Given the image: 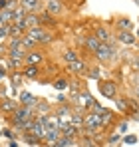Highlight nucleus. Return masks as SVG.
<instances>
[{
    "instance_id": "obj_1",
    "label": "nucleus",
    "mask_w": 139,
    "mask_h": 147,
    "mask_svg": "<svg viewBox=\"0 0 139 147\" xmlns=\"http://www.w3.org/2000/svg\"><path fill=\"white\" fill-rule=\"evenodd\" d=\"M103 129H105V125L99 119V113L95 109L86 111V115H84V131H88V135H97Z\"/></svg>"
},
{
    "instance_id": "obj_4",
    "label": "nucleus",
    "mask_w": 139,
    "mask_h": 147,
    "mask_svg": "<svg viewBox=\"0 0 139 147\" xmlns=\"http://www.w3.org/2000/svg\"><path fill=\"white\" fill-rule=\"evenodd\" d=\"M26 34H28V36H30V38H32V40H34L36 44H50V42L54 40V36H52V34L48 32L44 26H36V28H30V30H28Z\"/></svg>"
},
{
    "instance_id": "obj_26",
    "label": "nucleus",
    "mask_w": 139,
    "mask_h": 147,
    "mask_svg": "<svg viewBox=\"0 0 139 147\" xmlns=\"http://www.w3.org/2000/svg\"><path fill=\"white\" fill-rule=\"evenodd\" d=\"M62 56H64V62H66V64H72V62H76V60H80V58H78V52H76V50H64V54H62Z\"/></svg>"
},
{
    "instance_id": "obj_41",
    "label": "nucleus",
    "mask_w": 139,
    "mask_h": 147,
    "mask_svg": "<svg viewBox=\"0 0 139 147\" xmlns=\"http://www.w3.org/2000/svg\"><path fill=\"white\" fill-rule=\"evenodd\" d=\"M119 137H121L119 133H111L109 135V143H119Z\"/></svg>"
},
{
    "instance_id": "obj_34",
    "label": "nucleus",
    "mask_w": 139,
    "mask_h": 147,
    "mask_svg": "<svg viewBox=\"0 0 139 147\" xmlns=\"http://www.w3.org/2000/svg\"><path fill=\"white\" fill-rule=\"evenodd\" d=\"M24 141L30 143V145H40V143H42V141H40L38 137H34L32 133H24Z\"/></svg>"
},
{
    "instance_id": "obj_39",
    "label": "nucleus",
    "mask_w": 139,
    "mask_h": 147,
    "mask_svg": "<svg viewBox=\"0 0 139 147\" xmlns=\"http://www.w3.org/2000/svg\"><path fill=\"white\" fill-rule=\"evenodd\" d=\"M123 143H127V145L137 143V135H125V137H123Z\"/></svg>"
},
{
    "instance_id": "obj_32",
    "label": "nucleus",
    "mask_w": 139,
    "mask_h": 147,
    "mask_svg": "<svg viewBox=\"0 0 139 147\" xmlns=\"http://www.w3.org/2000/svg\"><path fill=\"white\" fill-rule=\"evenodd\" d=\"M74 141H76V139H72V137H64V135H62V137L56 141V145H54V147H72V145H74Z\"/></svg>"
},
{
    "instance_id": "obj_30",
    "label": "nucleus",
    "mask_w": 139,
    "mask_h": 147,
    "mask_svg": "<svg viewBox=\"0 0 139 147\" xmlns=\"http://www.w3.org/2000/svg\"><path fill=\"white\" fill-rule=\"evenodd\" d=\"M20 40H22V46H24L26 50H28V52H30V50H34L36 46H38V44H36V42H34V40H32V38L28 36V34H24Z\"/></svg>"
},
{
    "instance_id": "obj_15",
    "label": "nucleus",
    "mask_w": 139,
    "mask_h": 147,
    "mask_svg": "<svg viewBox=\"0 0 139 147\" xmlns=\"http://www.w3.org/2000/svg\"><path fill=\"white\" fill-rule=\"evenodd\" d=\"M34 119H36V117H34ZM28 133H32V135H34V137H38L40 141H44V137H46V125H44L42 121H38V119H36V121H34V125H32V129H30Z\"/></svg>"
},
{
    "instance_id": "obj_48",
    "label": "nucleus",
    "mask_w": 139,
    "mask_h": 147,
    "mask_svg": "<svg viewBox=\"0 0 139 147\" xmlns=\"http://www.w3.org/2000/svg\"><path fill=\"white\" fill-rule=\"evenodd\" d=\"M135 2H137V6H139V0H135Z\"/></svg>"
},
{
    "instance_id": "obj_6",
    "label": "nucleus",
    "mask_w": 139,
    "mask_h": 147,
    "mask_svg": "<svg viewBox=\"0 0 139 147\" xmlns=\"http://www.w3.org/2000/svg\"><path fill=\"white\" fill-rule=\"evenodd\" d=\"M20 6L28 14H40V12H44V0H20Z\"/></svg>"
},
{
    "instance_id": "obj_40",
    "label": "nucleus",
    "mask_w": 139,
    "mask_h": 147,
    "mask_svg": "<svg viewBox=\"0 0 139 147\" xmlns=\"http://www.w3.org/2000/svg\"><path fill=\"white\" fill-rule=\"evenodd\" d=\"M127 127H129V123H127V121H121L119 125H117V133H119V135H121V133H125V131H127Z\"/></svg>"
},
{
    "instance_id": "obj_22",
    "label": "nucleus",
    "mask_w": 139,
    "mask_h": 147,
    "mask_svg": "<svg viewBox=\"0 0 139 147\" xmlns=\"http://www.w3.org/2000/svg\"><path fill=\"white\" fill-rule=\"evenodd\" d=\"M113 101H115L117 109L121 111V113H129V98H113Z\"/></svg>"
},
{
    "instance_id": "obj_13",
    "label": "nucleus",
    "mask_w": 139,
    "mask_h": 147,
    "mask_svg": "<svg viewBox=\"0 0 139 147\" xmlns=\"http://www.w3.org/2000/svg\"><path fill=\"white\" fill-rule=\"evenodd\" d=\"M44 10H46V12H50L52 16L62 14V10H64L62 0H46V2H44Z\"/></svg>"
},
{
    "instance_id": "obj_44",
    "label": "nucleus",
    "mask_w": 139,
    "mask_h": 147,
    "mask_svg": "<svg viewBox=\"0 0 139 147\" xmlns=\"http://www.w3.org/2000/svg\"><path fill=\"white\" fill-rule=\"evenodd\" d=\"M4 8H8V0H0V10H4Z\"/></svg>"
},
{
    "instance_id": "obj_45",
    "label": "nucleus",
    "mask_w": 139,
    "mask_h": 147,
    "mask_svg": "<svg viewBox=\"0 0 139 147\" xmlns=\"http://www.w3.org/2000/svg\"><path fill=\"white\" fill-rule=\"evenodd\" d=\"M8 147H18V143H16V139H10V141H8Z\"/></svg>"
},
{
    "instance_id": "obj_47",
    "label": "nucleus",
    "mask_w": 139,
    "mask_h": 147,
    "mask_svg": "<svg viewBox=\"0 0 139 147\" xmlns=\"http://www.w3.org/2000/svg\"><path fill=\"white\" fill-rule=\"evenodd\" d=\"M135 38H137V40H139V28H137V32H135Z\"/></svg>"
},
{
    "instance_id": "obj_16",
    "label": "nucleus",
    "mask_w": 139,
    "mask_h": 147,
    "mask_svg": "<svg viewBox=\"0 0 139 147\" xmlns=\"http://www.w3.org/2000/svg\"><path fill=\"white\" fill-rule=\"evenodd\" d=\"M16 107H18V103H16L14 99H10V98L0 99V111H2V113H14Z\"/></svg>"
},
{
    "instance_id": "obj_27",
    "label": "nucleus",
    "mask_w": 139,
    "mask_h": 147,
    "mask_svg": "<svg viewBox=\"0 0 139 147\" xmlns=\"http://www.w3.org/2000/svg\"><path fill=\"white\" fill-rule=\"evenodd\" d=\"M26 14H28V12L24 10L22 6H18V8L14 10V16H12V24H16V22H22L24 18H26Z\"/></svg>"
},
{
    "instance_id": "obj_23",
    "label": "nucleus",
    "mask_w": 139,
    "mask_h": 147,
    "mask_svg": "<svg viewBox=\"0 0 139 147\" xmlns=\"http://www.w3.org/2000/svg\"><path fill=\"white\" fill-rule=\"evenodd\" d=\"M12 16H14L12 10H8V8L0 10V26H10L12 24Z\"/></svg>"
},
{
    "instance_id": "obj_38",
    "label": "nucleus",
    "mask_w": 139,
    "mask_h": 147,
    "mask_svg": "<svg viewBox=\"0 0 139 147\" xmlns=\"http://www.w3.org/2000/svg\"><path fill=\"white\" fill-rule=\"evenodd\" d=\"M0 135H4V137H6V139H8V141H10V139H14V137H16V135H14V131H12V129H2V131H0Z\"/></svg>"
},
{
    "instance_id": "obj_12",
    "label": "nucleus",
    "mask_w": 139,
    "mask_h": 147,
    "mask_svg": "<svg viewBox=\"0 0 139 147\" xmlns=\"http://www.w3.org/2000/svg\"><path fill=\"white\" fill-rule=\"evenodd\" d=\"M60 137H62V133H60L58 127H46V137H44V143H46V145L54 147Z\"/></svg>"
},
{
    "instance_id": "obj_24",
    "label": "nucleus",
    "mask_w": 139,
    "mask_h": 147,
    "mask_svg": "<svg viewBox=\"0 0 139 147\" xmlns=\"http://www.w3.org/2000/svg\"><path fill=\"white\" fill-rule=\"evenodd\" d=\"M26 26H28V30L30 28H36V26H42V20H40V14H26Z\"/></svg>"
},
{
    "instance_id": "obj_18",
    "label": "nucleus",
    "mask_w": 139,
    "mask_h": 147,
    "mask_svg": "<svg viewBox=\"0 0 139 147\" xmlns=\"http://www.w3.org/2000/svg\"><path fill=\"white\" fill-rule=\"evenodd\" d=\"M115 26L117 30H123V32H133V20L127 18V16H121L115 20Z\"/></svg>"
},
{
    "instance_id": "obj_11",
    "label": "nucleus",
    "mask_w": 139,
    "mask_h": 147,
    "mask_svg": "<svg viewBox=\"0 0 139 147\" xmlns=\"http://www.w3.org/2000/svg\"><path fill=\"white\" fill-rule=\"evenodd\" d=\"M115 40L121 42V44H125V46H135L137 44V38L133 36V32H123V30H117Z\"/></svg>"
},
{
    "instance_id": "obj_2",
    "label": "nucleus",
    "mask_w": 139,
    "mask_h": 147,
    "mask_svg": "<svg viewBox=\"0 0 139 147\" xmlns=\"http://www.w3.org/2000/svg\"><path fill=\"white\" fill-rule=\"evenodd\" d=\"M30 117H36V107L34 105H18L14 113H10V123L12 125H18V123H24Z\"/></svg>"
},
{
    "instance_id": "obj_43",
    "label": "nucleus",
    "mask_w": 139,
    "mask_h": 147,
    "mask_svg": "<svg viewBox=\"0 0 139 147\" xmlns=\"http://www.w3.org/2000/svg\"><path fill=\"white\" fill-rule=\"evenodd\" d=\"M4 78H6V68L0 66V80H4Z\"/></svg>"
},
{
    "instance_id": "obj_3",
    "label": "nucleus",
    "mask_w": 139,
    "mask_h": 147,
    "mask_svg": "<svg viewBox=\"0 0 139 147\" xmlns=\"http://www.w3.org/2000/svg\"><path fill=\"white\" fill-rule=\"evenodd\" d=\"M101 64H105V62H111V60H115L117 56H119V50L115 46H109V44H99V48L97 52L93 54Z\"/></svg>"
},
{
    "instance_id": "obj_5",
    "label": "nucleus",
    "mask_w": 139,
    "mask_h": 147,
    "mask_svg": "<svg viewBox=\"0 0 139 147\" xmlns=\"http://www.w3.org/2000/svg\"><path fill=\"white\" fill-rule=\"evenodd\" d=\"M97 90H99V94L103 98H107V99L117 98V84L113 80H99L97 82Z\"/></svg>"
},
{
    "instance_id": "obj_7",
    "label": "nucleus",
    "mask_w": 139,
    "mask_h": 147,
    "mask_svg": "<svg viewBox=\"0 0 139 147\" xmlns=\"http://www.w3.org/2000/svg\"><path fill=\"white\" fill-rule=\"evenodd\" d=\"M54 113L58 115V119H60V121H70V123H72L74 109H72V105H70V103H62V105H58Z\"/></svg>"
},
{
    "instance_id": "obj_42",
    "label": "nucleus",
    "mask_w": 139,
    "mask_h": 147,
    "mask_svg": "<svg viewBox=\"0 0 139 147\" xmlns=\"http://www.w3.org/2000/svg\"><path fill=\"white\" fill-rule=\"evenodd\" d=\"M56 101H58V105H62V103H70L68 99H66V96H64V94H60V96H58V99H56Z\"/></svg>"
},
{
    "instance_id": "obj_14",
    "label": "nucleus",
    "mask_w": 139,
    "mask_h": 147,
    "mask_svg": "<svg viewBox=\"0 0 139 147\" xmlns=\"http://www.w3.org/2000/svg\"><path fill=\"white\" fill-rule=\"evenodd\" d=\"M93 36L99 40V44H109V46H115V44H113V38H115V36H111V34L107 32V28H97Z\"/></svg>"
},
{
    "instance_id": "obj_8",
    "label": "nucleus",
    "mask_w": 139,
    "mask_h": 147,
    "mask_svg": "<svg viewBox=\"0 0 139 147\" xmlns=\"http://www.w3.org/2000/svg\"><path fill=\"white\" fill-rule=\"evenodd\" d=\"M93 103H95V99L92 98V94L86 90V92H80L78 94V105L82 107V109H86V111H90L93 107Z\"/></svg>"
},
{
    "instance_id": "obj_20",
    "label": "nucleus",
    "mask_w": 139,
    "mask_h": 147,
    "mask_svg": "<svg viewBox=\"0 0 139 147\" xmlns=\"http://www.w3.org/2000/svg\"><path fill=\"white\" fill-rule=\"evenodd\" d=\"M18 101H20V105H36L38 98H36V96H32L30 92H20Z\"/></svg>"
},
{
    "instance_id": "obj_19",
    "label": "nucleus",
    "mask_w": 139,
    "mask_h": 147,
    "mask_svg": "<svg viewBox=\"0 0 139 147\" xmlns=\"http://www.w3.org/2000/svg\"><path fill=\"white\" fill-rule=\"evenodd\" d=\"M68 70L72 74H88V66H86L84 60H76V62L68 64Z\"/></svg>"
},
{
    "instance_id": "obj_31",
    "label": "nucleus",
    "mask_w": 139,
    "mask_h": 147,
    "mask_svg": "<svg viewBox=\"0 0 139 147\" xmlns=\"http://www.w3.org/2000/svg\"><path fill=\"white\" fill-rule=\"evenodd\" d=\"M24 34H26V32H24L18 24H10V38H22Z\"/></svg>"
},
{
    "instance_id": "obj_28",
    "label": "nucleus",
    "mask_w": 139,
    "mask_h": 147,
    "mask_svg": "<svg viewBox=\"0 0 139 147\" xmlns=\"http://www.w3.org/2000/svg\"><path fill=\"white\" fill-rule=\"evenodd\" d=\"M68 84H70V82L66 80V78H58V80H54V82H52V86H54L58 92H64V90H68Z\"/></svg>"
},
{
    "instance_id": "obj_17",
    "label": "nucleus",
    "mask_w": 139,
    "mask_h": 147,
    "mask_svg": "<svg viewBox=\"0 0 139 147\" xmlns=\"http://www.w3.org/2000/svg\"><path fill=\"white\" fill-rule=\"evenodd\" d=\"M97 113H99V119H101V123H103L105 127H109V125L113 123V119H115V113H113L111 109H107V107H101Z\"/></svg>"
},
{
    "instance_id": "obj_21",
    "label": "nucleus",
    "mask_w": 139,
    "mask_h": 147,
    "mask_svg": "<svg viewBox=\"0 0 139 147\" xmlns=\"http://www.w3.org/2000/svg\"><path fill=\"white\" fill-rule=\"evenodd\" d=\"M84 46L88 48V52H92V54H95L97 52V48H99V40L95 38V36H86V40H84Z\"/></svg>"
},
{
    "instance_id": "obj_36",
    "label": "nucleus",
    "mask_w": 139,
    "mask_h": 147,
    "mask_svg": "<svg viewBox=\"0 0 139 147\" xmlns=\"http://www.w3.org/2000/svg\"><path fill=\"white\" fill-rule=\"evenodd\" d=\"M22 78H24V74H22V72H14V74H12V86H14V88H18Z\"/></svg>"
},
{
    "instance_id": "obj_49",
    "label": "nucleus",
    "mask_w": 139,
    "mask_h": 147,
    "mask_svg": "<svg viewBox=\"0 0 139 147\" xmlns=\"http://www.w3.org/2000/svg\"><path fill=\"white\" fill-rule=\"evenodd\" d=\"M80 147H84V145H80Z\"/></svg>"
},
{
    "instance_id": "obj_25",
    "label": "nucleus",
    "mask_w": 139,
    "mask_h": 147,
    "mask_svg": "<svg viewBox=\"0 0 139 147\" xmlns=\"http://www.w3.org/2000/svg\"><path fill=\"white\" fill-rule=\"evenodd\" d=\"M24 78H30V80H34V78H38L40 76V66H24Z\"/></svg>"
},
{
    "instance_id": "obj_33",
    "label": "nucleus",
    "mask_w": 139,
    "mask_h": 147,
    "mask_svg": "<svg viewBox=\"0 0 139 147\" xmlns=\"http://www.w3.org/2000/svg\"><path fill=\"white\" fill-rule=\"evenodd\" d=\"M40 20H42V24H44V22H46V24H54V22H56V20H54V16H52L50 12H46V10H44V12H40Z\"/></svg>"
},
{
    "instance_id": "obj_46",
    "label": "nucleus",
    "mask_w": 139,
    "mask_h": 147,
    "mask_svg": "<svg viewBox=\"0 0 139 147\" xmlns=\"http://www.w3.org/2000/svg\"><path fill=\"white\" fill-rule=\"evenodd\" d=\"M135 96H137V98H139V86H137V88H135Z\"/></svg>"
},
{
    "instance_id": "obj_9",
    "label": "nucleus",
    "mask_w": 139,
    "mask_h": 147,
    "mask_svg": "<svg viewBox=\"0 0 139 147\" xmlns=\"http://www.w3.org/2000/svg\"><path fill=\"white\" fill-rule=\"evenodd\" d=\"M42 62H44V54L36 52V50H30L24 58V66H40Z\"/></svg>"
},
{
    "instance_id": "obj_35",
    "label": "nucleus",
    "mask_w": 139,
    "mask_h": 147,
    "mask_svg": "<svg viewBox=\"0 0 139 147\" xmlns=\"http://www.w3.org/2000/svg\"><path fill=\"white\" fill-rule=\"evenodd\" d=\"M10 38V26H0V42H6Z\"/></svg>"
},
{
    "instance_id": "obj_29",
    "label": "nucleus",
    "mask_w": 139,
    "mask_h": 147,
    "mask_svg": "<svg viewBox=\"0 0 139 147\" xmlns=\"http://www.w3.org/2000/svg\"><path fill=\"white\" fill-rule=\"evenodd\" d=\"M34 107L38 109L36 113H40V115H46V111H48V109H50V103H48V101H44V99H38Z\"/></svg>"
},
{
    "instance_id": "obj_10",
    "label": "nucleus",
    "mask_w": 139,
    "mask_h": 147,
    "mask_svg": "<svg viewBox=\"0 0 139 147\" xmlns=\"http://www.w3.org/2000/svg\"><path fill=\"white\" fill-rule=\"evenodd\" d=\"M58 129H60V133H62L64 137H72V139H76V137H78V131H80L76 125H72L70 121H60Z\"/></svg>"
},
{
    "instance_id": "obj_37",
    "label": "nucleus",
    "mask_w": 139,
    "mask_h": 147,
    "mask_svg": "<svg viewBox=\"0 0 139 147\" xmlns=\"http://www.w3.org/2000/svg\"><path fill=\"white\" fill-rule=\"evenodd\" d=\"M86 76H88V78H95V80H101V78H99V68H97V66H93Z\"/></svg>"
}]
</instances>
